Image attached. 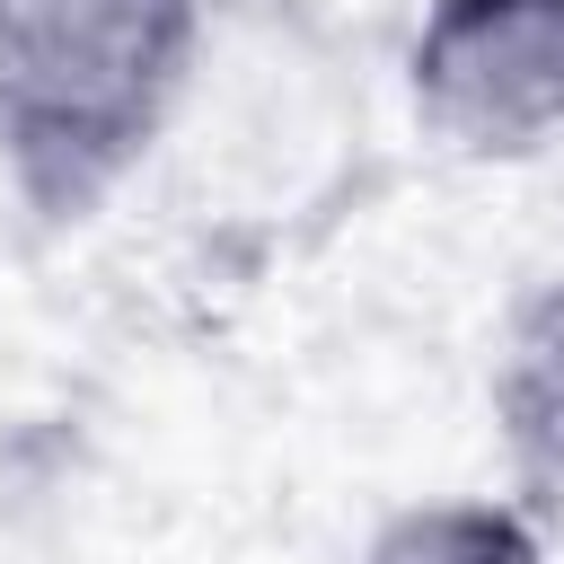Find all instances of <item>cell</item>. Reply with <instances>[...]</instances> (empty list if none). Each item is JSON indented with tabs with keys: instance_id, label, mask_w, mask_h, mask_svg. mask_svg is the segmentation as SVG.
Masks as SVG:
<instances>
[{
	"instance_id": "3",
	"label": "cell",
	"mask_w": 564,
	"mask_h": 564,
	"mask_svg": "<svg viewBox=\"0 0 564 564\" xmlns=\"http://www.w3.org/2000/svg\"><path fill=\"white\" fill-rule=\"evenodd\" d=\"M397 79L441 159L529 167L564 150V0H423Z\"/></svg>"
},
{
	"instance_id": "4",
	"label": "cell",
	"mask_w": 564,
	"mask_h": 564,
	"mask_svg": "<svg viewBox=\"0 0 564 564\" xmlns=\"http://www.w3.org/2000/svg\"><path fill=\"white\" fill-rule=\"evenodd\" d=\"M485 423L502 449V494L564 538V273H538L494 317L485 352Z\"/></svg>"
},
{
	"instance_id": "1",
	"label": "cell",
	"mask_w": 564,
	"mask_h": 564,
	"mask_svg": "<svg viewBox=\"0 0 564 564\" xmlns=\"http://www.w3.org/2000/svg\"><path fill=\"white\" fill-rule=\"evenodd\" d=\"M220 0H0V185L35 229L141 185L194 97Z\"/></svg>"
},
{
	"instance_id": "2",
	"label": "cell",
	"mask_w": 564,
	"mask_h": 564,
	"mask_svg": "<svg viewBox=\"0 0 564 564\" xmlns=\"http://www.w3.org/2000/svg\"><path fill=\"white\" fill-rule=\"evenodd\" d=\"M361 150V88L300 0H220L194 97L159 159L185 167L212 229L282 238L308 212L344 203Z\"/></svg>"
},
{
	"instance_id": "5",
	"label": "cell",
	"mask_w": 564,
	"mask_h": 564,
	"mask_svg": "<svg viewBox=\"0 0 564 564\" xmlns=\"http://www.w3.org/2000/svg\"><path fill=\"white\" fill-rule=\"evenodd\" d=\"M352 564H555V538L511 494H432L370 520Z\"/></svg>"
}]
</instances>
